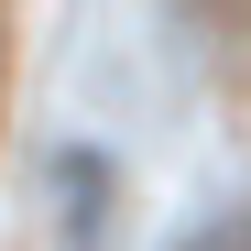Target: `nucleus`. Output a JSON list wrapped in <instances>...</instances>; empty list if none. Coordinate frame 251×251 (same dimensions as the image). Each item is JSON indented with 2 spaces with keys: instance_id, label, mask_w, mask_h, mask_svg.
<instances>
[{
  "instance_id": "obj_1",
  "label": "nucleus",
  "mask_w": 251,
  "mask_h": 251,
  "mask_svg": "<svg viewBox=\"0 0 251 251\" xmlns=\"http://www.w3.org/2000/svg\"><path fill=\"white\" fill-rule=\"evenodd\" d=\"M55 186H66V240L88 251V219L109 207V153H55Z\"/></svg>"
}]
</instances>
